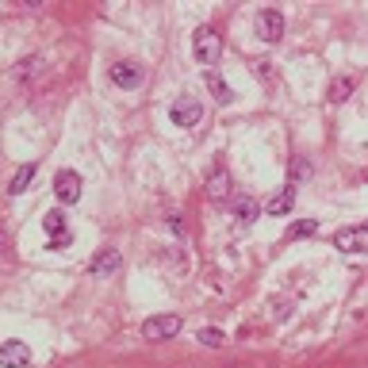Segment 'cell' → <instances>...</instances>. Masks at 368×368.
I'll return each mask as SVG.
<instances>
[{
    "label": "cell",
    "mask_w": 368,
    "mask_h": 368,
    "mask_svg": "<svg viewBox=\"0 0 368 368\" xmlns=\"http://www.w3.org/2000/svg\"><path fill=\"white\" fill-rule=\"evenodd\" d=\"M192 54H196L200 66H219V54H222V39L215 27H200L192 35Z\"/></svg>",
    "instance_id": "6da1fadb"
},
{
    "label": "cell",
    "mask_w": 368,
    "mask_h": 368,
    "mask_svg": "<svg viewBox=\"0 0 368 368\" xmlns=\"http://www.w3.org/2000/svg\"><path fill=\"white\" fill-rule=\"evenodd\" d=\"M169 119L177 123V127H200V119H204V104H200L196 96H177L169 107Z\"/></svg>",
    "instance_id": "7a4b0ae2"
},
{
    "label": "cell",
    "mask_w": 368,
    "mask_h": 368,
    "mask_svg": "<svg viewBox=\"0 0 368 368\" xmlns=\"http://www.w3.org/2000/svg\"><path fill=\"white\" fill-rule=\"evenodd\" d=\"M177 334H180L177 315H154V319L142 322V338L146 342H165V338H177Z\"/></svg>",
    "instance_id": "3957f363"
},
{
    "label": "cell",
    "mask_w": 368,
    "mask_h": 368,
    "mask_svg": "<svg viewBox=\"0 0 368 368\" xmlns=\"http://www.w3.org/2000/svg\"><path fill=\"white\" fill-rule=\"evenodd\" d=\"M257 35H261L265 42H280L284 39V16H280L277 8H261L257 12Z\"/></svg>",
    "instance_id": "277c9868"
},
{
    "label": "cell",
    "mask_w": 368,
    "mask_h": 368,
    "mask_svg": "<svg viewBox=\"0 0 368 368\" xmlns=\"http://www.w3.org/2000/svg\"><path fill=\"white\" fill-rule=\"evenodd\" d=\"M334 242L342 254H368V227H345L338 230Z\"/></svg>",
    "instance_id": "5b68a950"
},
{
    "label": "cell",
    "mask_w": 368,
    "mask_h": 368,
    "mask_svg": "<svg viewBox=\"0 0 368 368\" xmlns=\"http://www.w3.org/2000/svg\"><path fill=\"white\" fill-rule=\"evenodd\" d=\"M54 196L62 200V204H77V200H81V177H77L73 169H62L54 177Z\"/></svg>",
    "instance_id": "8992f818"
},
{
    "label": "cell",
    "mask_w": 368,
    "mask_h": 368,
    "mask_svg": "<svg viewBox=\"0 0 368 368\" xmlns=\"http://www.w3.org/2000/svg\"><path fill=\"white\" fill-rule=\"evenodd\" d=\"M142 77H146V73H142L139 62H115V66H112V81L119 85V89H139Z\"/></svg>",
    "instance_id": "52a82bcc"
},
{
    "label": "cell",
    "mask_w": 368,
    "mask_h": 368,
    "mask_svg": "<svg viewBox=\"0 0 368 368\" xmlns=\"http://www.w3.org/2000/svg\"><path fill=\"white\" fill-rule=\"evenodd\" d=\"M0 365L4 368H27L31 365V349H27V342H4L0 345Z\"/></svg>",
    "instance_id": "ba28073f"
},
{
    "label": "cell",
    "mask_w": 368,
    "mask_h": 368,
    "mask_svg": "<svg viewBox=\"0 0 368 368\" xmlns=\"http://www.w3.org/2000/svg\"><path fill=\"white\" fill-rule=\"evenodd\" d=\"M123 265V257H119V249H100L96 257H92V265H89V272L92 277H112L115 269Z\"/></svg>",
    "instance_id": "9c48e42d"
},
{
    "label": "cell",
    "mask_w": 368,
    "mask_h": 368,
    "mask_svg": "<svg viewBox=\"0 0 368 368\" xmlns=\"http://www.w3.org/2000/svg\"><path fill=\"white\" fill-rule=\"evenodd\" d=\"M292 207H295V189H292V184H288L284 192H277V196L269 200V215H272V219H284V215L292 211Z\"/></svg>",
    "instance_id": "30bf717a"
},
{
    "label": "cell",
    "mask_w": 368,
    "mask_h": 368,
    "mask_svg": "<svg viewBox=\"0 0 368 368\" xmlns=\"http://www.w3.org/2000/svg\"><path fill=\"white\" fill-rule=\"evenodd\" d=\"M207 196H215V200L230 196V173L227 169H215L211 177H207Z\"/></svg>",
    "instance_id": "8fae6325"
},
{
    "label": "cell",
    "mask_w": 368,
    "mask_h": 368,
    "mask_svg": "<svg viewBox=\"0 0 368 368\" xmlns=\"http://www.w3.org/2000/svg\"><path fill=\"white\" fill-rule=\"evenodd\" d=\"M207 89L215 92V100H219V104H230V100H234V92H230V85L222 81V77L215 73V69H207Z\"/></svg>",
    "instance_id": "7c38bea8"
},
{
    "label": "cell",
    "mask_w": 368,
    "mask_h": 368,
    "mask_svg": "<svg viewBox=\"0 0 368 368\" xmlns=\"http://www.w3.org/2000/svg\"><path fill=\"white\" fill-rule=\"evenodd\" d=\"M31 180H35V165H24V169H19L16 177H12L8 192H12V196H24V192H27V184H31Z\"/></svg>",
    "instance_id": "4fadbf2b"
},
{
    "label": "cell",
    "mask_w": 368,
    "mask_h": 368,
    "mask_svg": "<svg viewBox=\"0 0 368 368\" xmlns=\"http://www.w3.org/2000/svg\"><path fill=\"white\" fill-rule=\"evenodd\" d=\"M234 215H238L242 222H254L257 215H261V204H257V200H249V196H242V200L234 204Z\"/></svg>",
    "instance_id": "5bb4252c"
},
{
    "label": "cell",
    "mask_w": 368,
    "mask_h": 368,
    "mask_svg": "<svg viewBox=\"0 0 368 368\" xmlns=\"http://www.w3.org/2000/svg\"><path fill=\"white\" fill-rule=\"evenodd\" d=\"M42 227H46L50 238H66L69 234V230H66V215H62V211H50L46 219H42Z\"/></svg>",
    "instance_id": "9a60e30c"
},
{
    "label": "cell",
    "mask_w": 368,
    "mask_h": 368,
    "mask_svg": "<svg viewBox=\"0 0 368 368\" xmlns=\"http://www.w3.org/2000/svg\"><path fill=\"white\" fill-rule=\"evenodd\" d=\"M307 234H319V222L315 219H299L288 227V238H307Z\"/></svg>",
    "instance_id": "2e32d148"
},
{
    "label": "cell",
    "mask_w": 368,
    "mask_h": 368,
    "mask_svg": "<svg viewBox=\"0 0 368 368\" xmlns=\"http://www.w3.org/2000/svg\"><path fill=\"white\" fill-rule=\"evenodd\" d=\"M349 92H353V77H342V81L330 85V100H338V104H342V100L349 96Z\"/></svg>",
    "instance_id": "e0dca14e"
},
{
    "label": "cell",
    "mask_w": 368,
    "mask_h": 368,
    "mask_svg": "<svg viewBox=\"0 0 368 368\" xmlns=\"http://www.w3.org/2000/svg\"><path fill=\"white\" fill-rule=\"evenodd\" d=\"M307 177H311V165L303 161V157H295L292 161V189L299 184V180H307Z\"/></svg>",
    "instance_id": "ac0fdd59"
},
{
    "label": "cell",
    "mask_w": 368,
    "mask_h": 368,
    "mask_svg": "<svg viewBox=\"0 0 368 368\" xmlns=\"http://www.w3.org/2000/svg\"><path fill=\"white\" fill-rule=\"evenodd\" d=\"M200 342H204V345H222V342H227V334L215 330V326H207V330H200Z\"/></svg>",
    "instance_id": "d6986e66"
},
{
    "label": "cell",
    "mask_w": 368,
    "mask_h": 368,
    "mask_svg": "<svg viewBox=\"0 0 368 368\" xmlns=\"http://www.w3.org/2000/svg\"><path fill=\"white\" fill-rule=\"evenodd\" d=\"M39 58H24V62H19V69H16V77H31V73H39Z\"/></svg>",
    "instance_id": "ffe728a7"
},
{
    "label": "cell",
    "mask_w": 368,
    "mask_h": 368,
    "mask_svg": "<svg viewBox=\"0 0 368 368\" xmlns=\"http://www.w3.org/2000/svg\"><path fill=\"white\" fill-rule=\"evenodd\" d=\"M272 315H277V319H288V315H292V303H272Z\"/></svg>",
    "instance_id": "44dd1931"
},
{
    "label": "cell",
    "mask_w": 368,
    "mask_h": 368,
    "mask_svg": "<svg viewBox=\"0 0 368 368\" xmlns=\"http://www.w3.org/2000/svg\"><path fill=\"white\" fill-rule=\"evenodd\" d=\"M66 245H69V234H66V238H50L46 249H66Z\"/></svg>",
    "instance_id": "7402d4cb"
},
{
    "label": "cell",
    "mask_w": 368,
    "mask_h": 368,
    "mask_svg": "<svg viewBox=\"0 0 368 368\" xmlns=\"http://www.w3.org/2000/svg\"><path fill=\"white\" fill-rule=\"evenodd\" d=\"M169 227L177 230V234H184V222H180V215H169Z\"/></svg>",
    "instance_id": "603a6c76"
},
{
    "label": "cell",
    "mask_w": 368,
    "mask_h": 368,
    "mask_svg": "<svg viewBox=\"0 0 368 368\" xmlns=\"http://www.w3.org/2000/svg\"><path fill=\"white\" fill-rule=\"evenodd\" d=\"M0 254H4V222H0Z\"/></svg>",
    "instance_id": "cb8c5ba5"
}]
</instances>
